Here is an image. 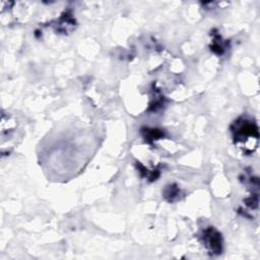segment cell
Instances as JSON below:
<instances>
[{
	"instance_id": "6da1fadb",
	"label": "cell",
	"mask_w": 260,
	"mask_h": 260,
	"mask_svg": "<svg viewBox=\"0 0 260 260\" xmlns=\"http://www.w3.org/2000/svg\"><path fill=\"white\" fill-rule=\"evenodd\" d=\"M232 132L235 143L245 153H251L256 149L259 133L255 122L247 118H240L233 124Z\"/></svg>"
},
{
	"instance_id": "7a4b0ae2",
	"label": "cell",
	"mask_w": 260,
	"mask_h": 260,
	"mask_svg": "<svg viewBox=\"0 0 260 260\" xmlns=\"http://www.w3.org/2000/svg\"><path fill=\"white\" fill-rule=\"evenodd\" d=\"M203 241L206 248L210 253L219 254L221 251V238L220 235L212 228H208L203 233Z\"/></svg>"
}]
</instances>
